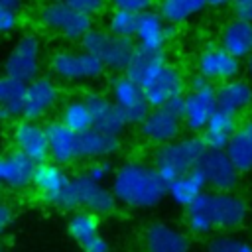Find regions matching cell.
<instances>
[{"instance_id":"cell-1","label":"cell","mask_w":252,"mask_h":252,"mask_svg":"<svg viewBox=\"0 0 252 252\" xmlns=\"http://www.w3.org/2000/svg\"><path fill=\"white\" fill-rule=\"evenodd\" d=\"M110 191L122 207L154 209L167 195V183L152 163L130 159L114 169Z\"/></svg>"},{"instance_id":"cell-2","label":"cell","mask_w":252,"mask_h":252,"mask_svg":"<svg viewBox=\"0 0 252 252\" xmlns=\"http://www.w3.org/2000/svg\"><path fill=\"white\" fill-rule=\"evenodd\" d=\"M246 215L248 203L232 191H205L185 209V220L193 234L238 228Z\"/></svg>"},{"instance_id":"cell-3","label":"cell","mask_w":252,"mask_h":252,"mask_svg":"<svg viewBox=\"0 0 252 252\" xmlns=\"http://www.w3.org/2000/svg\"><path fill=\"white\" fill-rule=\"evenodd\" d=\"M205 150L207 146L201 134L179 136L173 142L156 146V150L152 152V165L158 169L163 181L169 183L171 179L195 169Z\"/></svg>"},{"instance_id":"cell-4","label":"cell","mask_w":252,"mask_h":252,"mask_svg":"<svg viewBox=\"0 0 252 252\" xmlns=\"http://www.w3.org/2000/svg\"><path fill=\"white\" fill-rule=\"evenodd\" d=\"M79 43H81V49L94 55L104 65L106 71H114L118 75L126 71L136 51L134 39L116 37L106 30L94 28V26L85 33V37Z\"/></svg>"},{"instance_id":"cell-5","label":"cell","mask_w":252,"mask_h":252,"mask_svg":"<svg viewBox=\"0 0 252 252\" xmlns=\"http://www.w3.org/2000/svg\"><path fill=\"white\" fill-rule=\"evenodd\" d=\"M37 24L67 39V41H81L85 37V33L93 28V18L81 14L79 10H75L73 6H69L65 0L63 2H45L39 6L37 10Z\"/></svg>"},{"instance_id":"cell-6","label":"cell","mask_w":252,"mask_h":252,"mask_svg":"<svg viewBox=\"0 0 252 252\" xmlns=\"http://www.w3.org/2000/svg\"><path fill=\"white\" fill-rule=\"evenodd\" d=\"M41 65H43V43L37 33L26 32L14 41L12 49L4 57L2 69L4 75L14 77L28 85L30 81L41 75Z\"/></svg>"},{"instance_id":"cell-7","label":"cell","mask_w":252,"mask_h":252,"mask_svg":"<svg viewBox=\"0 0 252 252\" xmlns=\"http://www.w3.org/2000/svg\"><path fill=\"white\" fill-rule=\"evenodd\" d=\"M51 77L65 83H87L100 79L104 65L85 49H57L49 57Z\"/></svg>"},{"instance_id":"cell-8","label":"cell","mask_w":252,"mask_h":252,"mask_svg":"<svg viewBox=\"0 0 252 252\" xmlns=\"http://www.w3.org/2000/svg\"><path fill=\"white\" fill-rule=\"evenodd\" d=\"M71 179L67 167L45 159L37 163L32 187L45 205L71 213Z\"/></svg>"},{"instance_id":"cell-9","label":"cell","mask_w":252,"mask_h":252,"mask_svg":"<svg viewBox=\"0 0 252 252\" xmlns=\"http://www.w3.org/2000/svg\"><path fill=\"white\" fill-rule=\"evenodd\" d=\"M118 203L104 183H96L89 179L85 173H79L71 179V213L73 211H89L98 217L112 215Z\"/></svg>"},{"instance_id":"cell-10","label":"cell","mask_w":252,"mask_h":252,"mask_svg":"<svg viewBox=\"0 0 252 252\" xmlns=\"http://www.w3.org/2000/svg\"><path fill=\"white\" fill-rule=\"evenodd\" d=\"M108 96L112 98L114 106L118 108V112L122 114L126 124L140 126L142 120L152 110V106L146 100V94H144L142 87L136 81H132L130 77H126L124 73H120L112 79Z\"/></svg>"},{"instance_id":"cell-11","label":"cell","mask_w":252,"mask_h":252,"mask_svg":"<svg viewBox=\"0 0 252 252\" xmlns=\"http://www.w3.org/2000/svg\"><path fill=\"white\" fill-rule=\"evenodd\" d=\"M142 91L146 94V100L152 108H159L163 102H167L173 96L185 94V77L183 73L169 61L161 63L142 85Z\"/></svg>"},{"instance_id":"cell-12","label":"cell","mask_w":252,"mask_h":252,"mask_svg":"<svg viewBox=\"0 0 252 252\" xmlns=\"http://www.w3.org/2000/svg\"><path fill=\"white\" fill-rule=\"evenodd\" d=\"M183 114L181 124L191 134H201L217 110V87L213 83H207L197 89H189L183 96Z\"/></svg>"},{"instance_id":"cell-13","label":"cell","mask_w":252,"mask_h":252,"mask_svg":"<svg viewBox=\"0 0 252 252\" xmlns=\"http://www.w3.org/2000/svg\"><path fill=\"white\" fill-rule=\"evenodd\" d=\"M61 91L57 81L51 75H39L26 85L24 96V114L22 118L28 120H41L55 110L59 104Z\"/></svg>"},{"instance_id":"cell-14","label":"cell","mask_w":252,"mask_h":252,"mask_svg":"<svg viewBox=\"0 0 252 252\" xmlns=\"http://www.w3.org/2000/svg\"><path fill=\"white\" fill-rule=\"evenodd\" d=\"M203 179L205 185L211 187L213 191H226L230 193L236 185H238V171L234 169V165L230 163L228 156L224 150H211L207 148L201 156V159L197 161L195 167Z\"/></svg>"},{"instance_id":"cell-15","label":"cell","mask_w":252,"mask_h":252,"mask_svg":"<svg viewBox=\"0 0 252 252\" xmlns=\"http://www.w3.org/2000/svg\"><path fill=\"white\" fill-rule=\"evenodd\" d=\"M47 128V159L63 167L73 165L83 159L81 152V134L67 128L61 120H51Z\"/></svg>"},{"instance_id":"cell-16","label":"cell","mask_w":252,"mask_h":252,"mask_svg":"<svg viewBox=\"0 0 252 252\" xmlns=\"http://www.w3.org/2000/svg\"><path fill=\"white\" fill-rule=\"evenodd\" d=\"M197 73L205 77L209 83H226L232 79H238L242 71L240 59L232 57L228 51H224L220 45H207L199 57H197Z\"/></svg>"},{"instance_id":"cell-17","label":"cell","mask_w":252,"mask_h":252,"mask_svg":"<svg viewBox=\"0 0 252 252\" xmlns=\"http://www.w3.org/2000/svg\"><path fill=\"white\" fill-rule=\"evenodd\" d=\"M10 140L14 150L26 154L33 161L41 163L47 159V128L39 120H16L10 132Z\"/></svg>"},{"instance_id":"cell-18","label":"cell","mask_w":252,"mask_h":252,"mask_svg":"<svg viewBox=\"0 0 252 252\" xmlns=\"http://www.w3.org/2000/svg\"><path fill=\"white\" fill-rule=\"evenodd\" d=\"M69 234L83 252H110V244L100 234V219L89 211H73L67 222Z\"/></svg>"},{"instance_id":"cell-19","label":"cell","mask_w":252,"mask_h":252,"mask_svg":"<svg viewBox=\"0 0 252 252\" xmlns=\"http://www.w3.org/2000/svg\"><path fill=\"white\" fill-rule=\"evenodd\" d=\"M83 98L89 106L93 128L120 138V134L126 130L128 124L122 118V114L118 112V108L114 106L112 98L104 93H98V91H89V93H85Z\"/></svg>"},{"instance_id":"cell-20","label":"cell","mask_w":252,"mask_h":252,"mask_svg":"<svg viewBox=\"0 0 252 252\" xmlns=\"http://www.w3.org/2000/svg\"><path fill=\"white\" fill-rule=\"evenodd\" d=\"M173 26H169L158 10H148L138 14V22H136V45L144 47V49H154V51H163L165 43L169 41V37L173 35Z\"/></svg>"},{"instance_id":"cell-21","label":"cell","mask_w":252,"mask_h":252,"mask_svg":"<svg viewBox=\"0 0 252 252\" xmlns=\"http://www.w3.org/2000/svg\"><path fill=\"white\" fill-rule=\"evenodd\" d=\"M181 128H183L181 118L169 114L163 108H152L140 124V134L146 142L154 146H161V144H167L179 138Z\"/></svg>"},{"instance_id":"cell-22","label":"cell","mask_w":252,"mask_h":252,"mask_svg":"<svg viewBox=\"0 0 252 252\" xmlns=\"http://www.w3.org/2000/svg\"><path fill=\"white\" fill-rule=\"evenodd\" d=\"M2 159V185L14 191H26L33 185V175L37 161L28 158L18 150H10L8 154L0 156Z\"/></svg>"},{"instance_id":"cell-23","label":"cell","mask_w":252,"mask_h":252,"mask_svg":"<svg viewBox=\"0 0 252 252\" xmlns=\"http://www.w3.org/2000/svg\"><path fill=\"white\" fill-rule=\"evenodd\" d=\"M189 238L167 222H152L144 232L146 252H189Z\"/></svg>"},{"instance_id":"cell-24","label":"cell","mask_w":252,"mask_h":252,"mask_svg":"<svg viewBox=\"0 0 252 252\" xmlns=\"http://www.w3.org/2000/svg\"><path fill=\"white\" fill-rule=\"evenodd\" d=\"M219 45L236 59H246L252 53V22L232 18L219 35Z\"/></svg>"},{"instance_id":"cell-25","label":"cell","mask_w":252,"mask_h":252,"mask_svg":"<svg viewBox=\"0 0 252 252\" xmlns=\"http://www.w3.org/2000/svg\"><path fill=\"white\" fill-rule=\"evenodd\" d=\"M252 106V85L244 79H232L217 87V108L234 116L246 112Z\"/></svg>"},{"instance_id":"cell-26","label":"cell","mask_w":252,"mask_h":252,"mask_svg":"<svg viewBox=\"0 0 252 252\" xmlns=\"http://www.w3.org/2000/svg\"><path fill=\"white\" fill-rule=\"evenodd\" d=\"M238 116L217 108L213 112V116L209 118L205 130L201 132V138L205 142L207 148L211 150H224L226 144L230 142V138L238 132Z\"/></svg>"},{"instance_id":"cell-27","label":"cell","mask_w":252,"mask_h":252,"mask_svg":"<svg viewBox=\"0 0 252 252\" xmlns=\"http://www.w3.org/2000/svg\"><path fill=\"white\" fill-rule=\"evenodd\" d=\"M26 83L0 75V122H16L24 114Z\"/></svg>"},{"instance_id":"cell-28","label":"cell","mask_w":252,"mask_h":252,"mask_svg":"<svg viewBox=\"0 0 252 252\" xmlns=\"http://www.w3.org/2000/svg\"><path fill=\"white\" fill-rule=\"evenodd\" d=\"M83 159H108L120 152V138L96 128H89L81 134Z\"/></svg>"},{"instance_id":"cell-29","label":"cell","mask_w":252,"mask_h":252,"mask_svg":"<svg viewBox=\"0 0 252 252\" xmlns=\"http://www.w3.org/2000/svg\"><path fill=\"white\" fill-rule=\"evenodd\" d=\"M205 187L207 185H205L203 175L197 169H191L189 173H183L167 183V197L175 205L187 209L199 195L205 193Z\"/></svg>"},{"instance_id":"cell-30","label":"cell","mask_w":252,"mask_h":252,"mask_svg":"<svg viewBox=\"0 0 252 252\" xmlns=\"http://www.w3.org/2000/svg\"><path fill=\"white\" fill-rule=\"evenodd\" d=\"M165 61H167L165 51H154V49H144V47H138L136 45L134 57H132L130 65L126 67L124 75L130 77L132 81H136L138 85H142Z\"/></svg>"},{"instance_id":"cell-31","label":"cell","mask_w":252,"mask_h":252,"mask_svg":"<svg viewBox=\"0 0 252 252\" xmlns=\"http://www.w3.org/2000/svg\"><path fill=\"white\" fill-rule=\"evenodd\" d=\"M205 0H158V12L169 26H179L203 12Z\"/></svg>"},{"instance_id":"cell-32","label":"cell","mask_w":252,"mask_h":252,"mask_svg":"<svg viewBox=\"0 0 252 252\" xmlns=\"http://www.w3.org/2000/svg\"><path fill=\"white\" fill-rule=\"evenodd\" d=\"M67 128H71L73 132L77 134H83L87 132L89 128H93V120H91V112H89V106L85 102V98L81 96H73L69 100L63 102L61 110H59V118Z\"/></svg>"},{"instance_id":"cell-33","label":"cell","mask_w":252,"mask_h":252,"mask_svg":"<svg viewBox=\"0 0 252 252\" xmlns=\"http://www.w3.org/2000/svg\"><path fill=\"white\" fill-rule=\"evenodd\" d=\"M224 152H226L230 163L234 165V169L238 171V175H244V173L252 171V142L248 140V136L240 128L230 138Z\"/></svg>"},{"instance_id":"cell-34","label":"cell","mask_w":252,"mask_h":252,"mask_svg":"<svg viewBox=\"0 0 252 252\" xmlns=\"http://www.w3.org/2000/svg\"><path fill=\"white\" fill-rule=\"evenodd\" d=\"M136 22L138 16L132 12H124V10H114L108 14L106 18V32L116 35V37H126V39H134L136 33Z\"/></svg>"},{"instance_id":"cell-35","label":"cell","mask_w":252,"mask_h":252,"mask_svg":"<svg viewBox=\"0 0 252 252\" xmlns=\"http://www.w3.org/2000/svg\"><path fill=\"white\" fill-rule=\"evenodd\" d=\"M24 0H0V35L14 32L20 26Z\"/></svg>"},{"instance_id":"cell-36","label":"cell","mask_w":252,"mask_h":252,"mask_svg":"<svg viewBox=\"0 0 252 252\" xmlns=\"http://www.w3.org/2000/svg\"><path fill=\"white\" fill-rule=\"evenodd\" d=\"M207 252H252V244L242 242L228 234H220V236L211 238Z\"/></svg>"},{"instance_id":"cell-37","label":"cell","mask_w":252,"mask_h":252,"mask_svg":"<svg viewBox=\"0 0 252 252\" xmlns=\"http://www.w3.org/2000/svg\"><path fill=\"white\" fill-rule=\"evenodd\" d=\"M114 167L108 159H91V163L85 169V175L96 183H104L108 177H112Z\"/></svg>"},{"instance_id":"cell-38","label":"cell","mask_w":252,"mask_h":252,"mask_svg":"<svg viewBox=\"0 0 252 252\" xmlns=\"http://www.w3.org/2000/svg\"><path fill=\"white\" fill-rule=\"evenodd\" d=\"M108 4L114 10H124V12H132V14H142L148 10H154V6L158 4V0H108Z\"/></svg>"},{"instance_id":"cell-39","label":"cell","mask_w":252,"mask_h":252,"mask_svg":"<svg viewBox=\"0 0 252 252\" xmlns=\"http://www.w3.org/2000/svg\"><path fill=\"white\" fill-rule=\"evenodd\" d=\"M65 2L69 6H73L75 10H79L81 14L91 16V18L102 14L108 6V0H65Z\"/></svg>"},{"instance_id":"cell-40","label":"cell","mask_w":252,"mask_h":252,"mask_svg":"<svg viewBox=\"0 0 252 252\" xmlns=\"http://www.w3.org/2000/svg\"><path fill=\"white\" fill-rule=\"evenodd\" d=\"M230 8H232L234 18L252 22V0H234L230 4Z\"/></svg>"},{"instance_id":"cell-41","label":"cell","mask_w":252,"mask_h":252,"mask_svg":"<svg viewBox=\"0 0 252 252\" xmlns=\"http://www.w3.org/2000/svg\"><path fill=\"white\" fill-rule=\"evenodd\" d=\"M185 94H179V96H173V98H169L167 102H163L159 108H163V110H167L169 114H173V116H177V118H181V114H183V98Z\"/></svg>"},{"instance_id":"cell-42","label":"cell","mask_w":252,"mask_h":252,"mask_svg":"<svg viewBox=\"0 0 252 252\" xmlns=\"http://www.w3.org/2000/svg\"><path fill=\"white\" fill-rule=\"evenodd\" d=\"M12 217H14L12 207L8 205V201L0 199V234L6 230V226H8V224H10V220H12Z\"/></svg>"},{"instance_id":"cell-43","label":"cell","mask_w":252,"mask_h":252,"mask_svg":"<svg viewBox=\"0 0 252 252\" xmlns=\"http://www.w3.org/2000/svg\"><path fill=\"white\" fill-rule=\"evenodd\" d=\"M205 2L211 8H224V6H230L234 0H205Z\"/></svg>"},{"instance_id":"cell-44","label":"cell","mask_w":252,"mask_h":252,"mask_svg":"<svg viewBox=\"0 0 252 252\" xmlns=\"http://www.w3.org/2000/svg\"><path fill=\"white\" fill-rule=\"evenodd\" d=\"M240 130H242V132L248 136V140L252 142V118H248V120H246V122L240 126Z\"/></svg>"},{"instance_id":"cell-45","label":"cell","mask_w":252,"mask_h":252,"mask_svg":"<svg viewBox=\"0 0 252 252\" xmlns=\"http://www.w3.org/2000/svg\"><path fill=\"white\" fill-rule=\"evenodd\" d=\"M244 69H246V73H248V77L252 79V53L244 59Z\"/></svg>"},{"instance_id":"cell-46","label":"cell","mask_w":252,"mask_h":252,"mask_svg":"<svg viewBox=\"0 0 252 252\" xmlns=\"http://www.w3.org/2000/svg\"><path fill=\"white\" fill-rule=\"evenodd\" d=\"M0 185H2V159H0Z\"/></svg>"},{"instance_id":"cell-47","label":"cell","mask_w":252,"mask_h":252,"mask_svg":"<svg viewBox=\"0 0 252 252\" xmlns=\"http://www.w3.org/2000/svg\"><path fill=\"white\" fill-rule=\"evenodd\" d=\"M0 252H4V248H2V242H0Z\"/></svg>"},{"instance_id":"cell-48","label":"cell","mask_w":252,"mask_h":252,"mask_svg":"<svg viewBox=\"0 0 252 252\" xmlns=\"http://www.w3.org/2000/svg\"><path fill=\"white\" fill-rule=\"evenodd\" d=\"M53 2H63V0H53Z\"/></svg>"}]
</instances>
